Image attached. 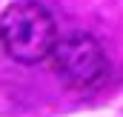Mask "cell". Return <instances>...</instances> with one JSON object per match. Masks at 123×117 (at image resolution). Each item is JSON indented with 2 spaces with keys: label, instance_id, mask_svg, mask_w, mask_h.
I'll return each mask as SVG.
<instances>
[{
  "label": "cell",
  "instance_id": "cell-1",
  "mask_svg": "<svg viewBox=\"0 0 123 117\" xmlns=\"http://www.w3.org/2000/svg\"><path fill=\"white\" fill-rule=\"evenodd\" d=\"M0 46L12 60L26 66L52 57L57 46V23L52 12L37 0L9 6L0 14Z\"/></svg>",
  "mask_w": 123,
  "mask_h": 117
},
{
  "label": "cell",
  "instance_id": "cell-2",
  "mask_svg": "<svg viewBox=\"0 0 123 117\" xmlns=\"http://www.w3.org/2000/svg\"><path fill=\"white\" fill-rule=\"evenodd\" d=\"M49 60L60 83L69 88H77V91L97 88L109 74L106 52L92 34H69L57 40Z\"/></svg>",
  "mask_w": 123,
  "mask_h": 117
}]
</instances>
